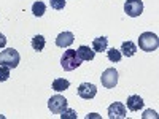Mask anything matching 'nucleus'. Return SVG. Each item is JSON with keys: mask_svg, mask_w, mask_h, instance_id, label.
Here are the masks:
<instances>
[{"mask_svg": "<svg viewBox=\"0 0 159 119\" xmlns=\"http://www.w3.org/2000/svg\"><path fill=\"white\" fill-rule=\"evenodd\" d=\"M61 65L65 72H72L75 68H78L81 65V59L78 57L76 49H67L64 51V54L61 57Z\"/></svg>", "mask_w": 159, "mask_h": 119, "instance_id": "f257e3e1", "label": "nucleus"}, {"mask_svg": "<svg viewBox=\"0 0 159 119\" xmlns=\"http://www.w3.org/2000/svg\"><path fill=\"white\" fill-rule=\"evenodd\" d=\"M139 46L142 51H147V52H153L157 49L159 46V38L156 33L153 32H143L139 37Z\"/></svg>", "mask_w": 159, "mask_h": 119, "instance_id": "f03ea898", "label": "nucleus"}, {"mask_svg": "<svg viewBox=\"0 0 159 119\" xmlns=\"http://www.w3.org/2000/svg\"><path fill=\"white\" fill-rule=\"evenodd\" d=\"M19 60H21V56L16 49L13 48H7L0 52V65L3 67H8V68H16L19 65Z\"/></svg>", "mask_w": 159, "mask_h": 119, "instance_id": "7ed1b4c3", "label": "nucleus"}, {"mask_svg": "<svg viewBox=\"0 0 159 119\" xmlns=\"http://www.w3.org/2000/svg\"><path fill=\"white\" fill-rule=\"evenodd\" d=\"M48 108L51 113H54V114H61L65 108H67V99H65L64 95H52L49 100H48Z\"/></svg>", "mask_w": 159, "mask_h": 119, "instance_id": "20e7f679", "label": "nucleus"}, {"mask_svg": "<svg viewBox=\"0 0 159 119\" xmlns=\"http://www.w3.org/2000/svg\"><path fill=\"white\" fill-rule=\"evenodd\" d=\"M124 13L130 18H137L143 13V2L142 0H126Z\"/></svg>", "mask_w": 159, "mask_h": 119, "instance_id": "39448f33", "label": "nucleus"}, {"mask_svg": "<svg viewBox=\"0 0 159 119\" xmlns=\"http://www.w3.org/2000/svg\"><path fill=\"white\" fill-rule=\"evenodd\" d=\"M100 83H102L103 87L113 89L118 84V72H116V68H107L105 70L100 76Z\"/></svg>", "mask_w": 159, "mask_h": 119, "instance_id": "423d86ee", "label": "nucleus"}, {"mask_svg": "<svg viewBox=\"0 0 159 119\" xmlns=\"http://www.w3.org/2000/svg\"><path fill=\"white\" fill-rule=\"evenodd\" d=\"M97 94V87L92 84V83H81L78 87V95L84 99V100H91L94 99Z\"/></svg>", "mask_w": 159, "mask_h": 119, "instance_id": "0eeeda50", "label": "nucleus"}, {"mask_svg": "<svg viewBox=\"0 0 159 119\" xmlns=\"http://www.w3.org/2000/svg\"><path fill=\"white\" fill-rule=\"evenodd\" d=\"M127 116V110L123 103L119 102H115L108 107V117L111 119H124Z\"/></svg>", "mask_w": 159, "mask_h": 119, "instance_id": "6e6552de", "label": "nucleus"}, {"mask_svg": "<svg viewBox=\"0 0 159 119\" xmlns=\"http://www.w3.org/2000/svg\"><path fill=\"white\" fill-rule=\"evenodd\" d=\"M73 42H75V35L72 32H61L56 37V45L59 48H69Z\"/></svg>", "mask_w": 159, "mask_h": 119, "instance_id": "1a4fd4ad", "label": "nucleus"}, {"mask_svg": "<svg viewBox=\"0 0 159 119\" xmlns=\"http://www.w3.org/2000/svg\"><path fill=\"white\" fill-rule=\"evenodd\" d=\"M143 99L140 97V95H129L127 97V102H126V105H127V108L130 110V111H139L140 108H143Z\"/></svg>", "mask_w": 159, "mask_h": 119, "instance_id": "9d476101", "label": "nucleus"}, {"mask_svg": "<svg viewBox=\"0 0 159 119\" xmlns=\"http://www.w3.org/2000/svg\"><path fill=\"white\" fill-rule=\"evenodd\" d=\"M76 54H78V57L81 59V60H92L94 59V56H96V51L92 49V48H89V46H80L78 49H76Z\"/></svg>", "mask_w": 159, "mask_h": 119, "instance_id": "9b49d317", "label": "nucleus"}, {"mask_svg": "<svg viewBox=\"0 0 159 119\" xmlns=\"http://www.w3.org/2000/svg\"><path fill=\"white\" fill-rule=\"evenodd\" d=\"M92 49L96 52H102L108 49V38L107 37H97L92 40Z\"/></svg>", "mask_w": 159, "mask_h": 119, "instance_id": "f8f14e48", "label": "nucleus"}, {"mask_svg": "<svg viewBox=\"0 0 159 119\" xmlns=\"http://www.w3.org/2000/svg\"><path fill=\"white\" fill-rule=\"evenodd\" d=\"M121 54L124 56V57H132L137 52V46H135V43H132V42H124L123 45H121Z\"/></svg>", "mask_w": 159, "mask_h": 119, "instance_id": "ddd939ff", "label": "nucleus"}, {"mask_svg": "<svg viewBox=\"0 0 159 119\" xmlns=\"http://www.w3.org/2000/svg\"><path fill=\"white\" fill-rule=\"evenodd\" d=\"M70 87V81L69 79H64V78H56L54 81H52V89L56 92H64Z\"/></svg>", "mask_w": 159, "mask_h": 119, "instance_id": "4468645a", "label": "nucleus"}, {"mask_svg": "<svg viewBox=\"0 0 159 119\" xmlns=\"http://www.w3.org/2000/svg\"><path fill=\"white\" fill-rule=\"evenodd\" d=\"M45 45H46V40H45L43 35H35L32 38V48H34V51H37V52L43 51L45 49Z\"/></svg>", "mask_w": 159, "mask_h": 119, "instance_id": "2eb2a0df", "label": "nucleus"}, {"mask_svg": "<svg viewBox=\"0 0 159 119\" xmlns=\"http://www.w3.org/2000/svg\"><path fill=\"white\" fill-rule=\"evenodd\" d=\"M45 11H46V5L43 2H40V0H37V2L32 5V13L37 18H42L45 15Z\"/></svg>", "mask_w": 159, "mask_h": 119, "instance_id": "dca6fc26", "label": "nucleus"}, {"mask_svg": "<svg viewBox=\"0 0 159 119\" xmlns=\"http://www.w3.org/2000/svg\"><path fill=\"white\" fill-rule=\"evenodd\" d=\"M107 57H108V60L110 62H119L121 60V57H123V54H121V51L119 49H116V48H111V49H107Z\"/></svg>", "mask_w": 159, "mask_h": 119, "instance_id": "f3484780", "label": "nucleus"}, {"mask_svg": "<svg viewBox=\"0 0 159 119\" xmlns=\"http://www.w3.org/2000/svg\"><path fill=\"white\" fill-rule=\"evenodd\" d=\"M61 119H78V114L75 110L72 108H65L62 113H61Z\"/></svg>", "mask_w": 159, "mask_h": 119, "instance_id": "a211bd4d", "label": "nucleus"}, {"mask_svg": "<svg viewBox=\"0 0 159 119\" xmlns=\"http://www.w3.org/2000/svg\"><path fill=\"white\" fill-rule=\"evenodd\" d=\"M10 70H11V68L0 65V81H7V79L10 78Z\"/></svg>", "mask_w": 159, "mask_h": 119, "instance_id": "6ab92c4d", "label": "nucleus"}, {"mask_svg": "<svg viewBox=\"0 0 159 119\" xmlns=\"http://www.w3.org/2000/svg\"><path fill=\"white\" fill-rule=\"evenodd\" d=\"M51 8L52 10H64L65 7V0H49Z\"/></svg>", "mask_w": 159, "mask_h": 119, "instance_id": "aec40b11", "label": "nucleus"}, {"mask_svg": "<svg viewBox=\"0 0 159 119\" xmlns=\"http://www.w3.org/2000/svg\"><path fill=\"white\" fill-rule=\"evenodd\" d=\"M143 117H157V113L153 111V110H147L145 114H143Z\"/></svg>", "mask_w": 159, "mask_h": 119, "instance_id": "412c9836", "label": "nucleus"}, {"mask_svg": "<svg viewBox=\"0 0 159 119\" xmlns=\"http://www.w3.org/2000/svg\"><path fill=\"white\" fill-rule=\"evenodd\" d=\"M5 45H7V38L3 33H0V48H5Z\"/></svg>", "mask_w": 159, "mask_h": 119, "instance_id": "4be33fe9", "label": "nucleus"}, {"mask_svg": "<svg viewBox=\"0 0 159 119\" xmlns=\"http://www.w3.org/2000/svg\"><path fill=\"white\" fill-rule=\"evenodd\" d=\"M89 117H99V114H97V113H91V114L86 116V119H89Z\"/></svg>", "mask_w": 159, "mask_h": 119, "instance_id": "5701e85b", "label": "nucleus"}]
</instances>
